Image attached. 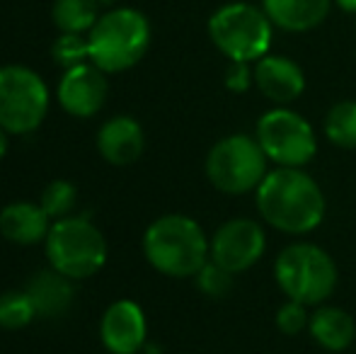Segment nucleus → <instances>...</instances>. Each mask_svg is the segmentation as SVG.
I'll list each match as a JSON object with an SVG mask.
<instances>
[{
  "mask_svg": "<svg viewBox=\"0 0 356 354\" xmlns=\"http://www.w3.org/2000/svg\"><path fill=\"white\" fill-rule=\"evenodd\" d=\"M145 146L143 129L131 117H112L97 131V151L117 168L131 166L141 158Z\"/></svg>",
  "mask_w": 356,
  "mask_h": 354,
  "instance_id": "obj_14",
  "label": "nucleus"
},
{
  "mask_svg": "<svg viewBox=\"0 0 356 354\" xmlns=\"http://www.w3.org/2000/svg\"><path fill=\"white\" fill-rule=\"evenodd\" d=\"M254 83L259 92L274 104L293 102L305 90V76L298 63L274 54H267L254 63Z\"/></svg>",
  "mask_w": 356,
  "mask_h": 354,
  "instance_id": "obj_13",
  "label": "nucleus"
},
{
  "mask_svg": "<svg viewBox=\"0 0 356 354\" xmlns=\"http://www.w3.org/2000/svg\"><path fill=\"white\" fill-rule=\"evenodd\" d=\"M5 134H8V131H3V129H0V161H3L5 153H8V136H5Z\"/></svg>",
  "mask_w": 356,
  "mask_h": 354,
  "instance_id": "obj_28",
  "label": "nucleus"
},
{
  "mask_svg": "<svg viewBox=\"0 0 356 354\" xmlns=\"http://www.w3.org/2000/svg\"><path fill=\"white\" fill-rule=\"evenodd\" d=\"M27 296L32 298V306L39 318H58L71 308L73 303V282L66 274L56 269H44L34 274L27 284Z\"/></svg>",
  "mask_w": 356,
  "mask_h": 354,
  "instance_id": "obj_17",
  "label": "nucleus"
},
{
  "mask_svg": "<svg viewBox=\"0 0 356 354\" xmlns=\"http://www.w3.org/2000/svg\"><path fill=\"white\" fill-rule=\"evenodd\" d=\"M197 287L202 293H207L209 298H223L233 289V272L216 265L213 260H209L207 265L197 272Z\"/></svg>",
  "mask_w": 356,
  "mask_h": 354,
  "instance_id": "obj_24",
  "label": "nucleus"
},
{
  "mask_svg": "<svg viewBox=\"0 0 356 354\" xmlns=\"http://www.w3.org/2000/svg\"><path fill=\"white\" fill-rule=\"evenodd\" d=\"M274 24L267 13L250 3H228L209 19V37L223 56L238 63H257L272 47Z\"/></svg>",
  "mask_w": 356,
  "mask_h": 354,
  "instance_id": "obj_5",
  "label": "nucleus"
},
{
  "mask_svg": "<svg viewBox=\"0 0 356 354\" xmlns=\"http://www.w3.org/2000/svg\"><path fill=\"white\" fill-rule=\"evenodd\" d=\"M145 335H148V325L138 303L124 298L104 311L99 323V337L107 352L136 354L145 345Z\"/></svg>",
  "mask_w": 356,
  "mask_h": 354,
  "instance_id": "obj_12",
  "label": "nucleus"
},
{
  "mask_svg": "<svg viewBox=\"0 0 356 354\" xmlns=\"http://www.w3.org/2000/svg\"><path fill=\"white\" fill-rule=\"evenodd\" d=\"M267 161L257 138L233 134L220 138L207 156V177L225 194H245L257 189L267 175Z\"/></svg>",
  "mask_w": 356,
  "mask_h": 354,
  "instance_id": "obj_7",
  "label": "nucleus"
},
{
  "mask_svg": "<svg viewBox=\"0 0 356 354\" xmlns=\"http://www.w3.org/2000/svg\"><path fill=\"white\" fill-rule=\"evenodd\" d=\"M90 61L104 73L134 68L150 47V24L134 8H117L102 15L88 32Z\"/></svg>",
  "mask_w": 356,
  "mask_h": 354,
  "instance_id": "obj_3",
  "label": "nucleus"
},
{
  "mask_svg": "<svg viewBox=\"0 0 356 354\" xmlns=\"http://www.w3.org/2000/svg\"><path fill=\"white\" fill-rule=\"evenodd\" d=\"M37 311L27 291H5L0 296V328L3 330H19L34 321Z\"/></svg>",
  "mask_w": 356,
  "mask_h": 354,
  "instance_id": "obj_21",
  "label": "nucleus"
},
{
  "mask_svg": "<svg viewBox=\"0 0 356 354\" xmlns=\"http://www.w3.org/2000/svg\"><path fill=\"white\" fill-rule=\"evenodd\" d=\"M334 3H337L339 10H344V13L356 15V0H334Z\"/></svg>",
  "mask_w": 356,
  "mask_h": 354,
  "instance_id": "obj_27",
  "label": "nucleus"
},
{
  "mask_svg": "<svg viewBox=\"0 0 356 354\" xmlns=\"http://www.w3.org/2000/svg\"><path fill=\"white\" fill-rule=\"evenodd\" d=\"M51 231V218L42 204L13 202L0 211V233L15 246H34L47 241Z\"/></svg>",
  "mask_w": 356,
  "mask_h": 354,
  "instance_id": "obj_15",
  "label": "nucleus"
},
{
  "mask_svg": "<svg viewBox=\"0 0 356 354\" xmlns=\"http://www.w3.org/2000/svg\"><path fill=\"white\" fill-rule=\"evenodd\" d=\"M325 194L300 168H277L257 187V211L269 226L291 236H303L323 223Z\"/></svg>",
  "mask_w": 356,
  "mask_h": 354,
  "instance_id": "obj_1",
  "label": "nucleus"
},
{
  "mask_svg": "<svg viewBox=\"0 0 356 354\" xmlns=\"http://www.w3.org/2000/svg\"><path fill=\"white\" fill-rule=\"evenodd\" d=\"M252 81H254V68H250V63L230 61L228 71H225V86H228V90H233V92H245Z\"/></svg>",
  "mask_w": 356,
  "mask_h": 354,
  "instance_id": "obj_26",
  "label": "nucleus"
},
{
  "mask_svg": "<svg viewBox=\"0 0 356 354\" xmlns=\"http://www.w3.org/2000/svg\"><path fill=\"white\" fill-rule=\"evenodd\" d=\"M99 0H56L51 10L54 24L66 34H85L95 27Z\"/></svg>",
  "mask_w": 356,
  "mask_h": 354,
  "instance_id": "obj_19",
  "label": "nucleus"
},
{
  "mask_svg": "<svg viewBox=\"0 0 356 354\" xmlns=\"http://www.w3.org/2000/svg\"><path fill=\"white\" fill-rule=\"evenodd\" d=\"M109 95L107 76L95 63L68 68L58 83V104L73 117H92L104 107Z\"/></svg>",
  "mask_w": 356,
  "mask_h": 354,
  "instance_id": "obj_11",
  "label": "nucleus"
},
{
  "mask_svg": "<svg viewBox=\"0 0 356 354\" xmlns=\"http://www.w3.org/2000/svg\"><path fill=\"white\" fill-rule=\"evenodd\" d=\"M75 197H78V192H75V187L68 179H54V182H49L44 187L39 204L49 214V218H56L58 221V218H66L73 211Z\"/></svg>",
  "mask_w": 356,
  "mask_h": 354,
  "instance_id": "obj_22",
  "label": "nucleus"
},
{
  "mask_svg": "<svg viewBox=\"0 0 356 354\" xmlns=\"http://www.w3.org/2000/svg\"><path fill=\"white\" fill-rule=\"evenodd\" d=\"M274 277L289 301L320 306L337 287V265L323 248L313 243H293L279 252Z\"/></svg>",
  "mask_w": 356,
  "mask_h": 354,
  "instance_id": "obj_4",
  "label": "nucleus"
},
{
  "mask_svg": "<svg viewBox=\"0 0 356 354\" xmlns=\"http://www.w3.org/2000/svg\"><path fill=\"white\" fill-rule=\"evenodd\" d=\"M257 143L279 168H303L318 151L315 131L298 112L286 107L269 109L257 122Z\"/></svg>",
  "mask_w": 356,
  "mask_h": 354,
  "instance_id": "obj_9",
  "label": "nucleus"
},
{
  "mask_svg": "<svg viewBox=\"0 0 356 354\" xmlns=\"http://www.w3.org/2000/svg\"><path fill=\"white\" fill-rule=\"evenodd\" d=\"M49 112V88L27 66L0 68V129L8 134H32Z\"/></svg>",
  "mask_w": 356,
  "mask_h": 354,
  "instance_id": "obj_8",
  "label": "nucleus"
},
{
  "mask_svg": "<svg viewBox=\"0 0 356 354\" xmlns=\"http://www.w3.org/2000/svg\"><path fill=\"white\" fill-rule=\"evenodd\" d=\"M102 3H109V0H102Z\"/></svg>",
  "mask_w": 356,
  "mask_h": 354,
  "instance_id": "obj_29",
  "label": "nucleus"
},
{
  "mask_svg": "<svg viewBox=\"0 0 356 354\" xmlns=\"http://www.w3.org/2000/svg\"><path fill=\"white\" fill-rule=\"evenodd\" d=\"M313 340L330 352H344L356 337L354 318L337 306H320L308 325Z\"/></svg>",
  "mask_w": 356,
  "mask_h": 354,
  "instance_id": "obj_18",
  "label": "nucleus"
},
{
  "mask_svg": "<svg viewBox=\"0 0 356 354\" xmlns=\"http://www.w3.org/2000/svg\"><path fill=\"white\" fill-rule=\"evenodd\" d=\"M44 243L51 267L68 279H88L107 262V241L99 228L83 216L58 218Z\"/></svg>",
  "mask_w": 356,
  "mask_h": 354,
  "instance_id": "obj_6",
  "label": "nucleus"
},
{
  "mask_svg": "<svg viewBox=\"0 0 356 354\" xmlns=\"http://www.w3.org/2000/svg\"><path fill=\"white\" fill-rule=\"evenodd\" d=\"M308 306L298 301H286L282 308L277 311V328L284 335H298L305 328L310 325V316L305 311Z\"/></svg>",
  "mask_w": 356,
  "mask_h": 354,
  "instance_id": "obj_25",
  "label": "nucleus"
},
{
  "mask_svg": "<svg viewBox=\"0 0 356 354\" xmlns=\"http://www.w3.org/2000/svg\"><path fill=\"white\" fill-rule=\"evenodd\" d=\"M143 255L160 274L168 277H197L211 257V241L194 218L184 214H168L155 218L143 236Z\"/></svg>",
  "mask_w": 356,
  "mask_h": 354,
  "instance_id": "obj_2",
  "label": "nucleus"
},
{
  "mask_svg": "<svg viewBox=\"0 0 356 354\" xmlns=\"http://www.w3.org/2000/svg\"><path fill=\"white\" fill-rule=\"evenodd\" d=\"M334 0H262V10L284 32H310L332 10Z\"/></svg>",
  "mask_w": 356,
  "mask_h": 354,
  "instance_id": "obj_16",
  "label": "nucleus"
},
{
  "mask_svg": "<svg viewBox=\"0 0 356 354\" xmlns=\"http://www.w3.org/2000/svg\"><path fill=\"white\" fill-rule=\"evenodd\" d=\"M325 136L339 148H356V99H342L330 109Z\"/></svg>",
  "mask_w": 356,
  "mask_h": 354,
  "instance_id": "obj_20",
  "label": "nucleus"
},
{
  "mask_svg": "<svg viewBox=\"0 0 356 354\" xmlns=\"http://www.w3.org/2000/svg\"><path fill=\"white\" fill-rule=\"evenodd\" d=\"M267 248V238L252 218H230L211 238V260L233 274L257 265Z\"/></svg>",
  "mask_w": 356,
  "mask_h": 354,
  "instance_id": "obj_10",
  "label": "nucleus"
},
{
  "mask_svg": "<svg viewBox=\"0 0 356 354\" xmlns=\"http://www.w3.org/2000/svg\"><path fill=\"white\" fill-rule=\"evenodd\" d=\"M51 56L56 58L58 66L68 68H75L80 63H85L90 58V44H88V37L83 34H66L61 32V37L54 42L51 47Z\"/></svg>",
  "mask_w": 356,
  "mask_h": 354,
  "instance_id": "obj_23",
  "label": "nucleus"
}]
</instances>
